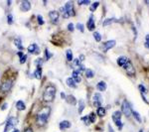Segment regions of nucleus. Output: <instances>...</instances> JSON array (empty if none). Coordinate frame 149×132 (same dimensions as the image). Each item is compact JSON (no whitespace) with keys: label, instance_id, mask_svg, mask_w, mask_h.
<instances>
[{"label":"nucleus","instance_id":"9d476101","mask_svg":"<svg viewBox=\"0 0 149 132\" xmlns=\"http://www.w3.org/2000/svg\"><path fill=\"white\" fill-rule=\"evenodd\" d=\"M28 52L30 54H39L40 53V49L38 48L36 44H31L29 47H28Z\"/></svg>","mask_w":149,"mask_h":132},{"label":"nucleus","instance_id":"49530a36","mask_svg":"<svg viewBox=\"0 0 149 132\" xmlns=\"http://www.w3.org/2000/svg\"><path fill=\"white\" fill-rule=\"evenodd\" d=\"M6 107H7V103H5V104H4V105H3V106H2V109H3V110H4V109H5V108H6Z\"/></svg>","mask_w":149,"mask_h":132},{"label":"nucleus","instance_id":"20e7f679","mask_svg":"<svg viewBox=\"0 0 149 132\" xmlns=\"http://www.w3.org/2000/svg\"><path fill=\"white\" fill-rule=\"evenodd\" d=\"M121 112L126 116V117H130L131 115V112H132V109H131V106L129 104V102L127 100H124L121 104Z\"/></svg>","mask_w":149,"mask_h":132},{"label":"nucleus","instance_id":"2eb2a0df","mask_svg":"<svg viewBox=\"0 0 149 132\" xmlns=\"http://www.w3.org/2000/svg\"><path fill=\"white\" fill-rule=\"evenodd\" d=\"M96 88H97L99 91H104V90L106 89V83H105L103 81H101V82H97V84H96Z\"/></svg>","mask_w":149,"mask_h":132},{"label":"nucleus","instance_id":"a18cd8bd","mask_svg":"<svg viewBox=\"0 0 149 132\" xmlns=\"http://www.w3.org/2000/svg\"><path fill=\"white\" fill-rule=\"evenodd\" d=\"M24 132H33V130H32V128H27L24 130Z\"/></svg>","mask_w":149,"mask_h":132},{"label":"nucleus","instance_id":"f03ea898","mask_svg":"<svg viewBox=\"0 0 149 132\" xmlns=\"http://www.w3.org/2000/svg\"><path fill=\"white\" fill-rule=\"evenodd\" d=\"M61 10L63 11V17L68 19L71 16H74V3L72 1H69L65 4L64 7L61 8Z\"/></svg>","mask_w":149,"mask_h":132},{"label":"nucleus","instance_id":"72a5a7b5","mask_svg":"<svg viewBox=\"0 0 149 132\" xmlns=\"http://www.w3.org/2000/svg\"><path fill=\"white\" fill-rule=\"evenodd\" d=\"M145 43H144V46H145V48H147V49H149V34H147L146 35V37H145Z\"/></svg>","mask_w":149,"mask_h":132},{"label":"nucleus","instance_id":"dca6fc26","mask_svg":"<svg viewBox=\"0 0 149 132\" xmlns=\"http://www.w3.org/2000/svg\"><path fill=\"white\" fill-rule=\"evenodd\" d=\"M127 61H128V59L126 57H119L117 59V65L120 66V67H123V66L127 63Z\"/></svg>","mask_w":149,"mask_h":132},{"label":"nucleus","instance_id":"a211bd4d","mask_svg":"<svg viewBox=\"0 0 149 132\" xmlns=\"http://www.w3.org/2000/svg\"><path fill=\"white\" fill-rule=\"evenodd\" d=\"M120 118H121V111H114L113 113H112V119H113V122H115V121H118V120H120Z\"/></svg>","mask_w":149,"mask_h":132},{"label":"nucleus","instance_id":"4468645a","mask_svg":"<svg viewBox=\"0 0 149 132\" xmlns=\"http://www.w3.org/2000/svg\"><path fill=\"white\" fill-rule=\"evenodd\" d=\"M72 79L74 81V82H82V78H81L80 74L77 73L76 71L73 72V74H72Z\"/></svg>","mask_w":149,"mask_h":132},{"label":"nucleus","instance_id":"4c0bfd02","mask_svg":"<svg viewBox=\"0 0 149 132\" xmlns=\"http://www.w3.org/2000/svg\"><path fill=\"white\" fill-rule=\"evenodd\" d=\"M77 29H78V30H80L81 32H84V31H85L84 25H83L82 23H78V24H77Z\"/></svg>","mask_w":149,"mask_h":132},{"label":"nucleus","instance_id":"7ed1b4c3","mask_svg":"<svg viewBox=\"0 0 149 132\" xmlns=\"http://www.w3.org/2000/svg\"><path fill=\"white\" fill-rule=\"evenodd\" d=\"M55 94H56V88L53 86H48L43 94V99L46 102H50L53 101L54 98H55Z\"/></svg>","mask_w":149,"mask_h":132},{"label":"nucleus","instance_id":"ddd939ff","mask_svg":"<svg viewBox=\"0 0 149 132\" xmlns=\"http://www.w3.org/2000/svg\"><path fill=\"white\" fill-rule=\"evenodd\" d=\"M95 27V24H94V21H93V15H91L90 16V19L88 20V29L93 31Z\"/></svg>","mask_w":149,"mask_h":132},{"label":"nucleus","instance_id":"de8ad7c7","mask_svg":"<svg viewBox=\"0 0 149 132\" xmlns=\"http://www.w3.org/2000/svg\"><path fill=\"white\" fill-rule=\"evenodd\" d=\"M22 55H24V54H23V53H21V52H18V56H19V58H20Z\"/></svg>","mask_w":149,"mask_h":132},{"label":"nucleus","instance_id":"1a4fd4ad","mask_svg":"<svg viewBox=\"0 0 149 132\" xmlns=\"http://www.w3.org/2000/svg\"><path fill=\"white\" fill-rule=\"evenodd\" d=\"M20 8H21V10H22V11L27 12V11H29V10H30V8H31V3H30L29 1H27V0H24V1H22V2H21Z\"/></svg>","mask_w":149,"mask_h":132},{"label":"nucleus","instance_id":"c85d7f7f","mask_svg":"<svg viewBox=\"0 0 149 132\" xmlns=\"http://www.w3.org/2000/svg\"><path fill=\"white\" fill-rule=\"evenodd\" d=\"M14 44L16 45V47H17L19 50H23V49H24V48H23V46L21 45V40H20V39H15Z\"/></svg>","mask_w":149,"mask_h":132},{"label":"nucleus","instance_id":"9b49d317","mask_svg":"<svg viewBox=\"0 0 149 132\" xmlns=\"http://www.w3.org/2000/svg\"><path fill=\"white\" fill-rule=\"evenodd\" d=\"M123 68H124L130 75H133L134 72H135V71H134V68H133V66H132V64H131L129 61H127V63L123 66Z\"/></svg>","mask_w":149,"mask_h":132},{"label":"nucleus","instance_id":"c03bdc74","mask_svg":"<svg viewBox=\"0 0 149 132\" xmlns=\"http://www.w3.org/2000/svg\"><path fill=\"white\" fill-rule=\"evenodd\" d=\"M61 97H62V98H67L66 93H65V92H61Z\"/></svg>","mask_w":149,"mask_h":132},{"label":"nucleus","instance_id":"09e8293b","mask_svg":"<svg viewBox=\"0 0 149 132\" xmlns=\"http://www.w3.org/2000/svg\"><path fill=\"white\" fill-rule=\"evenodd\" d=\"M12 132H20V131H19V129H14Z\"/></svg>","mask_w":149,"mask_h":132},{"label":"nucleus","instance_id":"e433bc0d","mask_svg":"<svg viewBox=\"0 0 149 132\" xmlns=\"http://www.w3.org/2000/svg\"><path fill=\"white\" fill-rule=\"evenodd\" d=\"M7 22H8V24H12L13 23V16H12V14H8L7 15Z\"/></svg>","mask_w":149,"mask_h":132},{"label":"nucleus","instance_id":"c756f323","mask_svg":"<svg viewBox=\"0 0 149 132\" xmlns=\"http://www.w3.org/2000/svg\"><path fill=\"white\" fill-rule=\"evenodd\" d=\"M98 5H99V2H93L92 5H91V7H90V10L92 11V12H93V11H95V9L98 7Z\"/></svg>","mask_w":149,"mask_h":132},{"label":"nucleus","instance_id":"2f4dec72","mask_svg":"<svg viewBox=\"0 0 149 132\" xmlns=\"http://www.w3.org/2000/svg\"><path fill=\"white\" fill-rule=\"evenodd\" d=\"M45 56H46V57H45V59H46L47 61H48V60H50V59L52 58V54L49 52V50H48V49H46V50H45Z\"/></svg>","mask_w":149,"mask_h":132},{"label":"nucleus","instance_id":"6ab92c4d","mask_svg":"<svg viewBox=\"0 0 149 132\" xmlns=\"http://www.w3.org/2000/svg\"><path fill=\"white\" fill-rule=\"evenodd\" d=\"M96 114L99 116V117H103L105 114H106V110H105V108L104 107H98L97 108V110H96Z\"/></svg>","mask_w":149,"mask_h":132},{"label":"nucleus","instance_id":"cd10ccee","mask_svg":"<svg viewBox=\"0 0 149 132\" xmlns=\"http://www.w3.org/2000/svg\"><path fill=\"white\" fill-rule=\"evenodd\" d=\"M93 38H94V40L96 41V42H100L101 41V35L99 34L98 32H93Z\"/></svg>","mask_w":149,"mask_h":132},{"label":"nucleus","instance_id":"f257e3e1","mask_svg":"<svg viewBox=\"0 0 149 132\" xmlns=\"http://www.w3.org/2000/svg\"><path fill=\"white\" fill-rule=\"evenodd\" d=\"M49 113H50V108L48 107H45L43 110H41L37 115V123L39 125H45L48 122Z\"/></svg>","mask_w":149,"mask_h":132},{"label":"nucleus","instance_id":"c9c22d12","mask_svg":"<svg viewBox=\"0 0 149 132\" xmlns=\"http://www.w3.org/2000/svg\"><path fill=\"white\" fill-rule=\"evenodd\" d=\"M37 20H38V23H39L40 25H43V24H44V19H43V17H42L41 15L37 16Z\"/></svg>","mask_w":149,"mask_h":132},{"label":"nucleus","instance_id":"a19ab883","mask_svg":"<svg viewBox=\"0 0 149 132\" xmlns=\"http://www.w3.org/2000/svg\"><path fill=\"white\" fill-rule=\"evenodd\" d=\"M68 30H69L70 32H74V24H73V23H69V24H68Z\"/></svg>","mask_w":149,"mask_h":132},{"label":"nucleus","instance_id":"bb28decb","mask_svg":"<svg viewBox=\"0 0 149 132\" xmlns=\"http://www.w3.org/2000/svg\"><path fill=\"white\" fill-rule=\"evenodd\" d=\"M86 76H87V78H88V79H92V78H93L94 73L93 72V70L88 69V70H86Z\"/></svg>","mask_w":149,"mask_h":132},{"label":"nucleus","instance_id":"aec40b11","mask_svg":"<svg viewBox=\"0 0 149 132\" xmlns=\"http://www.w3.org/2000/svg\"><path fill=\"white\" fill-rule=\"evenodd\" d=\"M66 82H67V84H68L70 87H73V88H76V87H77L76 82H74V81L72 78H68Z\"/></svg>","mask_w":149,"mask_h":132},{"label":"nucleus","instance_id":"39448f33","mask_svg":"<svg viewBox=\"0 0 149 132\" xmlns=\"http://www.w3.org/2000/svg\"><path fill=\"white\" fill-rule=\"evenodd\" d=\"M17 124V119L15 117H10L8 118L7 122H6V125H5V129H4V132H8L10 129H12L14 126H16Z\"/></svg>","mask_w":149,"mask_h":132},{"label":"nucleus","instance_id":"5701e85b","mask_svg":"<svg viewBox=\"0 0 149 132\" xmlns=\"http://www.w3.org/2000/svg\"><path fill=\"white\" fill-rule=\"evenodd\" d=\"M85 109V100L84 99H81L79 101V113H82Z\"/></svg>","mask_w":149,"mask_h":132},{"label":"nucleus","instance_id":"f8f14e48","mask_svg":"<svg viewBox=\"0 0 149 132\" xmlns=\"http://www.w3.org/2000/svg\"><path fill=\"white\" fill-rule=\"evenodd\" d=\"M11 86H12V82H11L10 81H6V82H4L2 83V85H1V90H2V91H8V90L11 88Z\"/></svg>","mask_w":149,"mask_h":132},{"label":"nucleus","instance_id":"f704fd0d","mask_svg":"<svg viewBox=\"0 0 149 132\" xmlns=\"http://www.w3.org/2000/svg\"><path fill=\"white\" fill-rule=\"evenodd\" d=\"M89 119L91 122H95V114L94 113H91L89 115Z\"/></svg>","mask_w":149,"mask_h":132},{"label":"nucleus","instance_id":"37998d69","mask_svg":"<svg viewBox=\"0 0 149 132\" xmlns=\"http://www.w3.org/2000/svg\"><path fill=\"white\" fill-rule=\"evenodd\" d=\"M108 131H109V132H114V130H113V128H112V127H111V125H110V124L108 125Z\"/></svg>","mask_w":149,"mask_h":132},{"label":"nucleus","instance_id":"0eeeda50","mask_svg":"<svg viewBox=\"0 0 149 132\" xmlns=\"http://www.w3.org/2000/svg\"><path fill=\"white\" fill-rule=\"evenodd\" d=\"M93 104H94V106L100 107L101 102H102L101 95H100L99 93H94V94H93Z\"/></svg>","mask_w":149,"mask_h":132},{"label":"nucleus","instance_id":"ea45409f","mask_svg":"<svg viewBox=\"0 0 149 132\" xmlns=\"http://www.w3.org/2000/svg\"><path fill=\"white\" fill-rule=\"evenodd\" d=\"M78 3H79V5H89L91 3V1L90 0H84V1H79Z\"/></svg>","mask_w":149,"mask_h":132},{"label":"nucleus","instance_id":"79ce46f5","mask_svg":"<svg viewBox=\"0 0 149 132\" xmlns=\"http://www.w3.org/2000/svg\"><path fill=\"white\" fill-rule=\"evenodd\" d=\"M35 63H36V65L37 66H41L42 65V63H43V59H41V58H38L36 61H35Z\"/></svg>","mask_w":149,"mask_h":132},{"label":"nucleus","instance_id":"393cba45","mask_svg":"<svg viewBox=\"0 0 149 132\" xmlns=\"http://www.w3.org/2000/svg\"><path fill=\"white\" fill-rule=\"evenodd\" d=\"M132 114H133V116H134V118L140 123L141 121H142V119H141V116H140V114L137 112V111H135V110H132V112H131Z\"/></svg>","mask_w":149,"mask_h":132},{"label":"nucleus","instance_id":"412c9836","mask_svg":"<svg viewBox=\"0 0 149 132\" xmlns=\"http://www.w3.org/2000/svg\"><path fill=\"white\" fill-rule=\"evenodd\" d=\"M71 127V122L68 121V120H64L60 123V128L61 129H64V128H70Z\"/></svg>","mask_w":149,"mask_h":132},{"label":"nucleus","instance_id":"423d86ee","mask_svg":"<svg viewBox=\"0 0 149 132\" xmlns=\"http://www.w3.org/2000/svg\"><path fill=\"white\" fill-rule=\"evenodd\" d=\"M115 44H116V42H115L114 40H109V41L104 42L103 45H102V51H103V52H107V51L110 50L111 48H113V47L115 46Z\"/></svg>","mask_w":149,"mask_h":132},{"label":"nucleus","instance_id":"b1692460","mask_svg":"<svg viewBox=\"0 0 149 132\" xmlns=\"http://www.w3.org/2000/svg\"><path fill=\"white\" fill-rule=\"evenodd\" d=\"M67 101H68L70 104L74 105V104H76V98H74L73 95H69V96L67 97Z\"/></svg>","mask_w":149,"mask_h":132},{"label":"nucleus","instance_id":"7c9ffc66","mask_svg":"<svg viewBox=\"0 0 149 132\" xmlns=\"http://www.w3.org/2000/svg\"><path fill=\"white\" fill-rule=\"evenodd\" d=\"M72 60H73V52H72V50H68L67 51V61L72 62Z\"/></svg>","mask_w":149,"mask_h":132},{"label":"nucleus","instance_id":"a878e982","mask_svg":"<svg viewBox=\"0 0 149 132\" xmlns=\"http://www.w3.org/2000/svg\"><path fill=\"white\" fill-rule=\"evenodd\" d=\"M114 21H116L114 18H107V19H105L104 21H103V23H102V25L103 26H107V25H109V24H111L112 22H114Z\"/></svg>","mask_w":149,"mask_h":132},{"label":"nucleus","instance_id":"6e6552de","mask_svg":"<svg viewBox=\"0 0 149 132\" xmlns=\"http://www.w3.org/2000/svg\"><path fill=\"white\" fill-rule=\"evenodd\" d=\"M59 12L58 11H50L49 12V17H50V19H51V21H52V23L53 24H56L57 23V21H58V19H59Z\"/></svg>","mask_w":149,"mask_h":132},{"label":"nucleus","instance_id":"8fccbe9b","mask_svg":"<svg viewBox=\"0 0 149 132\" xmlns=\"http://www.w3.org/2000/svg\"><path fill=\"white\" fill-rule=\"evenodd\" d=\"M139 132H143V130H142V129H140V130H139Z\"/></svg>","mask_w":149,"mask_h":132},{"label":"nucleus","instance_id":"58836bf2","mask_svg":"<svg viewBox=\"0 0 149 132\" xmlns=\"http://www.w3.org/2000/svg\"><path fill=\"white\" fill-rule=\"evenodd\" d=\"M26 60H27V55H22L21 57H20V64H24L25 62H26Z\"/></svg>","mask_w":149,"mask_h":132},{"label":"nucleus","instance_id":"473e14b6","mask_svg":"<svg viewBox=\"0 0 149 132\" xmlns=\"http://www.w3.org/2000/svg\"><path fill=\"white\" fill-rule=\"evenodd\" d=\"M138 88H139V90L142 92V94L147 92V89H146V88H145V86H144V85H142V84H139V85H138Z\"/></svg>","mask_w":149,"mask_h":132},{"label":"nucleus","instance_id":"4be33fe9","mask_svg":"<svg viewBox=\"0 0 149 132\" xmlns=\"http://www.w3.org/2000/svg\"><path fill=\"white\" fill-rule=\"evenodd\" d=\"M34 76H35L36 79H38V80H40V79L42 78V69H41L40 67L37 68V70H36L35 73H34Z\"/></svg>","mask_w":149,"mask_h":132},{"label":"nucleus","instance_id":"f3484780","mask_svg":"<svg viewBox=\"0 0 149 132\" xmlns=\"http://www.w3.org/2000/svg\"><path fill=\"white\" fill-rule=\"evenodd\" d=\"M16 108H17L18 110H20V111L24 110V109L26 108V105H25L24 101H22V100H18V101L16 102Z\"/></svg>","mask_w":149,"mask_h":132}]
</instances>
